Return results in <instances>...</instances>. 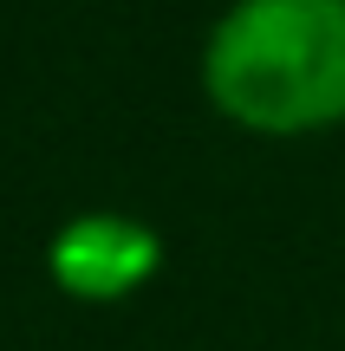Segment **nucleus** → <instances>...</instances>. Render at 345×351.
Wrapping results in <instances>:
<instances>
[{
  "label": "nucleus",
  "instance_id": "obj_1",
  "mask_svg": "<svg viewBox=\"0 0 345 351\" xmlns=\"http://www.w3.org/2000/svg\"><path fill=\"white\" fill-rule=\"evenodd\" d=\"M202 91L254 137L345 117V0H235L202 46Z\"/></svg>",
  "mask_w": 345,
  "mask_h": 351
},
{
  "label": "nucleus",
  "instance_id": "obj_2",
  "mask_svg": "<svg viewBox=\"0 0 345 351\" xmlns=\"http://www.w3.org/2000/svg\"><path fill=\"white\" fill-rule=\"evenodd\" d=\"M156 267V234L124 215H78L52 241V280L78 300H117Z\"/></svg>",
  "mask_w": 345,
  "mask_h": 351
}]
</instances>
